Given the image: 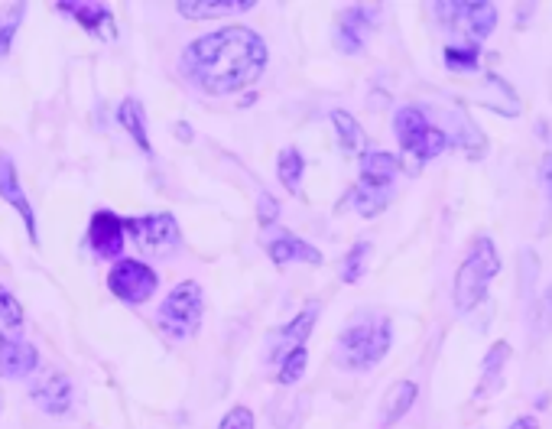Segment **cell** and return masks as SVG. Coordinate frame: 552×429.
Instances as JSON below:
<instances>
[{
	"instance_id": "6da1fadb",
	"label": "cell",
	"mask_w": 552,
	"mask_h": 429,
	"mask_svg": "<svg viewBox=\"0 0 552 429\" xmlns=\"http://www.w3.org/2000/svg\"><path fill=\"white\" fill-rule=\"evenodd\" d=\"M267 62L270 49L264 36L251 26L234 23L225 30L192 39L182 52L179 69L195 91H202L208 98H225L251 88L264 75Z\"/></svg>"
},
{
	"instance_id": "7a4b0ae2",
	"label": "cell",
	"mask_w": 552,
	"mask_h": 429,
	"mask_svg": "<svg viewBox=\"0 0 552 429\" xmlns=\"http://www.w3.org/2000/svg\"><path fill=\"white\" fill-rule=\"evenodd\" d=\"M393 134L400 140V153L403 160L400 166H406L410 173H419L429 160H436L445 150H449V134L439 127L429 124V117L423 108H416V104H403L393 114Z\"/></svg>"
},
{
	"instance_id": "3957f363",
	"label": "cell",
	"mask_w": 552,
	"mask_h": 429,
	"mask_svg": "<svg viewBox=\"0 0 552 429\" xmlns=\"http://www.w3.org/2000/svg\"><path fill=\"white\" fill-rule=\"evenodd\" d=\"M393 345V325L387 316H367L351 322L338 335V361L348 371H371L374 364L387 358Z\"/></svg>"
},
{
	"instance_id": "277c9868",
	"label": "cell",
	"mask_w": 552,
	"mask_h": 429,
	"mask_svg": "<svg viewBox=\"0 0 552 429\" xmlns=\"http://www.w3.org/2000/svg\"><path fill=\"white\" fill-rule=\"evenodd\" d=\"M400 156L387 150H367L361 156L358 186L351 189V202L361 218H377L393 199V179L400 173Z\"/></svg>"
},
{
	"instance_id": "5b68a950",
	"label": "cell",
	"mask_w": 552,
	"mask_h": 429,
	"mask_svg": "<svg viewBox=\"0 0 552 429\" xmlns=\"http://www.w3.org/2000/svg\"><path fill=\"white\" fill-rule=\"evenodd\" d=\"M497 273H501V254H497V247L488 234H481V238L471 241L462 267L455 273V309L458 312L475 309Z\"/></svg>"
},
{
	"instance_id": "8992f818",
	"label": "cell",
	"mask_w": 552,
	"mask_h": 429,
	"mask_svg": "<svg viewBox=\"0 0 552 429\" xmlns=\"http://www.w3.org/2000/svg\"><path fill=\"white\" fill-rule=\"evenodd\" d=\"M205 316V293L202 283L182 280L163 296L160 312H156V329L169 342H189V338L202 329Z\"/></svg>"
},
{
	"instance_id": "52a82bcc",
	"label": "cell",
	"mask_w": 552,
	"mask_h": 429,
	"mask_svg": "<svg viewBox=\"0 0 552 429\" xmlns=\"http://www.w3.org/2000/svg\"><path fill=\"white\" fill-rule=\"evenodd\" d=\"M124 234H130L140 251L150 254V257H166L182 244L179 221H176V215H169V212L124 218Z\"/></svg>"
},
{
	"instance_id": "ba28073f",
	"label": "cell",
	"mask_w": 552,
	"mask_h": 429,
	"mask_svg": "<svg viewBox=\"0 0 552 429\" xmlns=\"http://www.w3.org/2000/svg\"><path fill=\"white\" fill-rule=\"evenodd\" d=\"M432 10L445 26L465 30L475 46L497 30V7L488 0H439Z\"/></svg>"
},
{
	"instance_id": "9c48e42d",
	"label": "cell",
	"mask_w": 552,
	"mask_h": 429,
	"mask_svg": "<svg viewBox=\"0 0 552 429\" xmlns=\"http://www.w3.org/2000/svg\"><path fill=\"white\" fill-rule=\"evenodd\" d=\"M108 290L121 299V303L143 306L147 299H153L156 290H160V273H156L150 264H143V260L121 257L108 270Z\"/></svg>"
},
{
	"instance_id": "30bf717a",
	"label": "cell",
	"mask_w": 552,
	"mask_h": 429,
	"mask_svg": "<svg viewBox=\"0 0 552 429\" xmlns=\"http://www.w3.org/2000/svg\"><path fill=\"white\" fill-rule=\"evenodd\" d=\"M319 312H322L319 303H306L286 325H280V329H276V332L270 335L267 361H276V364H280L283 355H289V351L299 348V345H306V342H309V332L315 329V322H319Z\"/></svg>"
},
{
	"instance_id": "8fae6325",
	"label": "cell",
	"mask_w": 552,
	"mask_h": 429,
	"mask_svg": "<svg viewBox=\"0 0 552 429\" xmlns=\"http://www.w3.org/2000/svg\"><path fill=\"white\" fill-rule=\"evenodd\" d=\"M124 218H117L111 208H98L91 215V225H88V247L95 251V257L101 260H121L124 251Z\"/></svg>"
},
{
	"instance_id": "7c38bea8",
	"label": "cell",
	"mask_w": 552,
	"mask_h": 429,
	"mask_svg": "<svg viewBox=\"0 0 552 429\" xmlns=\"http://www.w3.org/2000/svg\"><path fill=\"white\" fill-rule=\"evenodd\" d=\"M380 17V7H348L341 10L338 20V33L335 43L345 56H358V52L367 46V36H371V26Z\"/></svg>"
},
{
	"instance_id": "4fadbf2b",
	"label": "cell",
	"mask_w": 552,
	"mask_h": 429,
	"mask_svg": "<svg viewBox=\"0 0 552 429\" xmlns=\"http://www.w3.org/2000/svg\"><path fill=\"white\" fill-rule=\"evenodd\" d=\"M0 199H4L13 212L23 218L26 231H30V241L39 244V231H36V212H33V202L26 199V192L20 186V176H17V166L7 153H0Z\"/></svg>"
},
{
	"instance_id": "5bb4252c",
	"label": "cell",
	"mask_w": 552,
	"mask_h": 429,
	"mask_svg": "<svg viewBox=\"0 0 552 429\" xmlns=\"http://www.w3.org/2000/svg\"><path fill=\"white\" fill-rule=\"evenodd\" d=\"M30 400L43 413H49V416H65V413L72 410V403H75V390H72V381L65 374L49 371L43 381L33 384Z\"/></svg>"
},
{
	"instance_id": "9a60e30c",
	"label": "cell",
	"mask_w": 552,
	"mask_h": 429,
	"mask_svg": "<svg viewBox=\"0 0 552 429\" xmlns=\"http://www.w3.org/2000/svg\"><path fill=\"white\" fill-rule=\"evenodd\" d=\"M62 13H69L75 23H82V30H88L98 39H114V13L108 10V4H98V0H59L56 4Z\"/></svg>"
},
{
	"instance_id": "2e32d148",
	"label": "cell",
	"mask_w": 552,
	"mask_h": 429,
	"mask_svg": "<svg viewBox=\"0 0 552 429\" xmlns=\"http://www.w3.org/2000/svg\"><path fill=\"white\" fill-rule=\"evenodd\" d=\"M267 254L276 267H286V264H322V251L315 244H309L306 238L299 234H276V238L267 241Z\"/></svg>"
},
{
	"instance_id": "e0dca14e",
	"label": "cell",
	"mask_w": 552,
	"mask_h": 429,
	"mask_svg": "<svg viewBox=\"0 0 552 429\" xmlns=\"http://www.w3.org/2000/svg\"><path fill=\"white\" fill-rule=\"evenodd\" d=\"M257 0H179L176 13L186 20H215V17H234V13L254 10Z\"/></svg>"
},
{
	"instance_id": "ac0fdd59",
	"label": "cell",
	"mask_w": 552,
	"mask_h": 429,
	"mask_svg": "<svg viewBox=\"0 0 552 429\" xmlns=\"http://www.w3.org/2000/svg\"><path fill=\"white\" fill-rule=\"evenodd\" d=\"M416 397H419L416 381H397V384H390L384 403H380V429H390L393 423H400L403 416L413 410Z\"/></svg>"
},
{
	"instance_id": "d6986e66",
	"label": "cell",
	"mask_w": 552,
	"mask_h": 429,
	"mask_svg": "<svg viewBox=\"0 0 552 429\" xmlns=\"http://www.w3.org/2000/svg\"><path fill=\"white\" fill-rule=\"evenodd\" d=\"M36 364H39V351L26 338L0 345V377H26L36 371Z\"/></svg>"
},
{
	"instance_id": "ffe728a7",
	"label": "cell",
	"mask_w": 552,
	"mask_h": 429,
	"mask_svg": "<svg viewBox=\"0 0 552 429\" xmlns=\"http://www.w3.org/2000/svg\"><path fill=\"white\" fill-rule=\"evenodd\" d=\"M510 345L507 342H494L491 348H488V355H484V361H481V384H478V390H475V397L481 400V397H491L497 387L504 384V368H507V361H510Z\"/></svg>"
},
{
	"instance_id": "44dd1931",
	"label": "cell",
	"mask_w": 552,
	"mask_h": 429,
	"mask_svg": "<svg viewBox=\"0 0 552 429\" xmlns=\"http://www.w3.org/2000/svg\"><path fill=\"white\" fill-rule=\"evenodd\" d=\"M117 121L127 130L130 137H134L137 147L153 156V143H150V130H147V114H143V104L137 98H124L121 108H117Z\"/></svg>"
},
{
	"instance_id": "7402d4cb",
	"label": "cell",
	"mask_w": 552,
	"mask_h": 429,
	"mask_svg": "<svg viewBox=\"0 0 552 429\" xmlns=\"http://www.w3.org/2000/svg\"><path fill=\"white\" fill-rule=\"evenodd\" d=\"M23 325H26V316H23L20 299L13 296L4 283H0V345H4V342H20Z\"/></svg>"
},
{
	"instance_id": "603a6c76",
	"label": "cell",
	"mask_w": 552,
	"mask_h": 429,
	"mask_svg": "<svg viewBox=\"0 0 552 429\" xmlns=\"http://www.w3.org/2000/svg\"><path fill=\"white\" fill-rule=\"evenodd\" d=\"M332 124H335V130H338L341 150H345V153H358V150H364V130H361L358 121H354V114L335 108V111H332Z\"/></svg>"
},
{
	"instance_id": "cb8c5ba5",
	"label": "cell",
	"mask_w": 552,
	"mask_h": 429,
	"mask_svg": "<svg viewBox=\"0 0 552 429\" xmlns=\"http://www.w3.org/2000/svg\"><path fill=\"white\" fill-rule=\"evenodd\" d=\"M302 173H306V160H302V153L296 147L280 150V160H276V176H280V182L289 192H299Z\"/></svg>"
},
{
	"instance_id": "d4e9b609",
	"label": "cell",
	"mask_w": 552,
	"mask_h": 429,
	"mask_svg": "<svg viewBox=\"0 0 552 429\" xmlns=\"http://www.w3.org/2000/svg\"><path fill=\"white\" fill-rule=\"evenodd\" d=\"M445 69L458 72V75H468V72H478L481 69V49L475 43H465V46H445Z\"/></svg>"
},
{
	"instance_id": "484cf974",
	"label": "cell",
	"mask_w": 552,
	"mask_h": 429,
	"mask_svg": "<svg viewBox=\"0 0 552 429\" xmlns=\"http://www.w3.org/2000/svg\"><path fill=\"white\" fill-rule=\"evenodd\" d=\"M374 244L371 241H358L351 244V251L341 260V283H358L367 273V260H371Z\"/></svg>"
},
{
	"instance_id": "4316f807",
	"label": "cell",
	"mask_w": 552,
	"mask_h": 429,
	"mask_svg": "<svg viewBox=\"0 0 552 429\" xmlns=\"http://www.w3.org/2000/svg\"><path fill=\"white\" fill-rule=\"evenodd\" d=\"M306 368H309V348L299 345V348L289 351V355H283L280 371H276V381H280L283 387H293L296 381H302Z\"/></svg>"
},
{
	"instance_id": "83f0119b",
	"label": "cell",
	"mask_w": 552,
	"mask_h": 429,
	"mask_svg": "<svg viewBox=\"0 0 552 429\" xmlns=\"http://www.w3.org/2000/svg\"><path fill=\"white\" fill-rule=\"evenodd\" d=\"M455 121L462 124V140H455V143H458V147H462V150H465V153L471 156V160H481V156H484V150H488V143H484V134H481V130H478V124L471 121V117H468V111H462V108H458Z\"/></svg>"
},
{
	"instance_id": "f1b7e54d",
	"label": "cell",
	"mask_w": 552,
	"mask_h": 429,
	"mask_svg": "<svg viewBox=\"0 0 552 429\" xmlns=\"http://www.w3.org/2000/svg\"><path fill=\"white\" fill-rule=\"evenodd\" d=\"M23 17H26V4H10V7L0 10V59L10 56L13 36H17Z\"/></svg>"
},
{
	"instance_id": "f546056e",
	"label": "cell",
	"mask_w": 552,
	"mask_h": 429,
	"mask_svg": "<svg viewBox=\"0 0 552 429\" xmlns=\"http://www.w3.org/2000/svg\"><path fill=\"white\" fill-rule=\"evenodd\" d=\"M552 332V286L533 303V335L546 338Z\"/></svg>"
},
{
	"instance_id": "4dcf8cb0",
	"label": "cell",
	"mask_w": 552,
	"mask_h": 429,
	"mask_svg": "<svg viewBox=\"0 0 552 429\" xmlns=\"http://www.w3.org/2000/svg\"><path fill=\"white\" fill-rule=\"evenodd\" d=\"M257 423H254V413L247 410V407H231L225 416H221V423H218V429H254Z\"/></svg>"
},
{
	"instance_id": "1f68e13d",
	"label": "cell",
	"mask_w": 552,
	"mask_h": 429,
	"mask_svg": "<svg viewBox=\"0 0 552 429\" xmlns=\"http://www.w3.org/2000/svg\"><path fill=\"white\" fill-rule=\"evenodd\" d=\"M276 218H280V202H276L270 192H264V195L257 199V221H260L264 228H270Z\"/></svg>"
},
{
	"instance_id": "d6a6232c",
	"label": "cell",
	"mask_w": 552,
	"mask_h": 429,
	"mask_svg": "<svg viewBox=\"0 0 552 429\" xmlns=\"http://www.w3.org/2000/svg\"><path fill=\"white\" fill-rule=\"evenodd\" d=\"M523 280H520V286L523 290H530V283H533V273H540V257H536L530 247H523Z\"/></svg>"
},
{
	"instance_id": "836d02e7",
	"label": "cell",
	"mask_w": 552,
	"mask_h": 429,
	"mask_svg": "<svg viewBox=\"0 0 552 429\" xmlns=\"http://www.w3.org/2000/svg\"><path fill=\"white\" fill-rule=\"evenodd\" d=\"M543 182H546V199H549V215H552V156H543Z\"/></svg>"
},
{
	"instance_id": "e575fe53",
	"label": "cell",
	"mask_w": 552,
	"mask_h": 429,
	"mask_svg": "<svg viewBox=\"0 0 552 429\" xmlns=\"http://www.w3.org/2000/svg\"><path fill=\"white\" fill-rule=\"evenodd\" d=\"M510 429H540V420H536V416H517V420L510 423Z\"/></svg>"
},
{
	"instance_id": "d590c367",
	"label": "cell",
	"mask_w": 552,
	"mask_h": 429,
	"mask_svg": "<svg viewBox=\"0 0 552 429\" xmlns=\"http://www.w3.org/2000/svg\"><path fill=\"white\" fill-rule=\"evenodd\" d=\"M176 137H179V140H186V143H189V140H192V127H189V124H182V121H179V124H176Z\"/></svg>"
},
{
	"instance_id": "8d00e7d4",
	"label": "cell",
	"mask_w": 552,
	"mask_h": 429,
	"mask_svg": "<svg viewBox=\"0 0 552 429\" xmlns=\"http://www.w3.org/2000/svg\"><path fill=\"white\" fill-rule=\"evenodd\" d=\"M0 410H4V397H0Z\"/></svg>"
}]
</instances>
